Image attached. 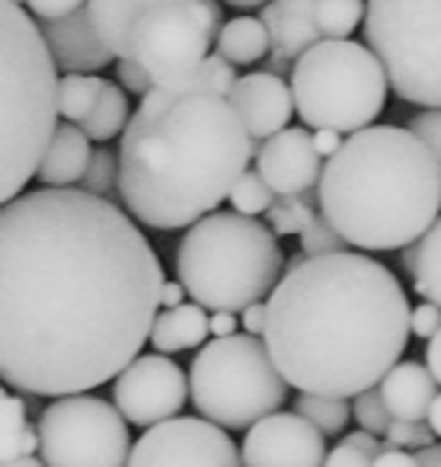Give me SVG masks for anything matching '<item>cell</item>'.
I'll list each match as a JSON object with an SVG mask.
<instances>
[{"label": "cell", "instance_id": "cell-1", "mask_svg": "<svg viewBox=\"0 0 441 467\" xmlns=\"http://www.w3.org/2000/svg\"><path fill=\"white\" fill-rule=\"evenodd\" d=\"M0 378L71 397L118 378L150 343L163 266L135 218L84 189H33L0 214Z\"/></svg>", "mask_w": 441, "mask_h": 467}, {"label": "cell", "instance_id": "cell-2", "mask_svg": "<svg viewBox=\"0 0 441 467\" xmlns=\"http://www.w3.org/2000/svg\"><path fill=\"white\" fill-rule=\"evenodd\" d=\"M266 305L262 339L301 394L349 400L377 388L413 337L400 279L349 250L288 269Z\"/></svg>", "mask_w": 441, "mask_h": 467}, {"label": "cell", "instance_id": "cell-3", "mask_svg": "<svg viewBox=\"0 0 441 467\" xmlns=\"http://www.w3.org/2000/svg\"><path fill=\"white\" fill-rule=\"evenodd\" d=\"M260 148L228 97L154 87L118 141V199L144 227H192L231 199Z\"/></svg>", "mask_w": 441, "mask_h": 467}, {"label": "cell", "instance_id": "cell-4", "mask_svg": "<svg viewBox=\"0 0 441 467\" xmlns=\"http://www.w3.org/2000/svg\"><path fill=\"white\" fill-rule=\"evenodd\" d=\"M320 212L349 247L403 250L441 218V167L409 129L368 125L345 138L320 176Z\"/></svg>", "mask_w": 441, "mask_h": 467}, {"label": "cell", "instance_id": "cell-5", "mask_svg": "<svg viewBox=\"0 0 441 467\" xmlns=\"http://www.w3.org/2000/svg\"><path fill=\"white\" fill-rule=\"evenodd\" d=\"M4 20V144H0V202L23 195L26 182L58 131V65L39 23L16 0H0Z\"/></svg>", "mask_w": 441, "mask_h": 467}, {"label": "cell", "instance_id": "cell-6", "mask_svg": "<svg viewBox=\"0 0 441 467\" xmlns=\"http://www.w3.org/2000/svg\"><path fill=\"white\" fill-rule=\"evenodd\" d=\"M288 266L272 227L237 212H211L186 227L176 250V279L208 311H243L282 282Z\"/></svg>", "mask_w": 441, "mask_h": 467}, {"label": "cell", "instance_id": "cell-7", "mask_svg": "<svg viewBox=\"0 0 441 467\" xmlns=\"http://www.w3.org/2000/svg\"><path fill=\"white\" fill-rule=\"evenodd\" d=\"M387 90V74L377 55L352 39L317 42L294 61L292 71L294 109L311 129L355 135L384 112Z\"/></svg>", "mask_w": 441, "mask_h": 467}, {"label": "cell", "instance_id": "cell-8", "mask_svg": "<svg viewBox=\"0 0 441 467\" xmlns=\"http://www.w3.org/2000/svg\"><path fill=\"white\" fill-rule=\"evenodd\" d=\"M189 384L199 416L218 422L220 429H253L260 420L279 413L292 388L266 339L250 333L201 346L189 368Z\"/></svg>", "mask_w": 441, "mask_h": 467}, {"label": "cell", "instance_id": "cell-9", "mask_svg": "<svg viewBox=\"0 0 441 467\" xmlns=\"http://www.w3.org/2000/svg\"><path fill=\"white\" fill-rule=\"evenodd\" d=\"M364 46L396 97L441 109V0H368Z\"/></svg>", "mask_w": 441, "mask_h": 467}, {"label": "cell", "instance_id": "cell-10", "mask_svg": "<svg viewBox=\"0 0 441 467\" xmlns=\"http://www.w3.org/2000/svg\"><path fill=\"white\" fill-rule=\"evenodd\" d=\"M39 458L46 467H128V420L103 397H55L39 416Z\"/></svg>", "mask_w": 441, "mask_h": 467}, {"label": "cell", "instance_id": "cell-11", "mask_svg": "<svg viewBox=\"0 0 441 467\" xmlns=\"http://www.w3.org/2000/svg\"><path fill=\"white\" fill-rule=\"evenodd\" d=\"M211 42L199 0L169 4L138 20L131 36V58L150 74L154 87H182L208 58Z\"/></svg>", "mask_w": 441, "mask_h": 467}, {"label": "cell", "instance_id": "cell-12", "mask_svg": "<svg viewBox=\"0 0 441 467\" xmlns=\"http://www.w3.org/2000/svg\"><path fill=\"white\" fill-rule=\"evenodd\" d=\"M128 467H243V454L218 422L205 416H173L135 441Z\"/></svg>", "mask_w": 441, "mask_h": 467}, {"label": "cell", "instance_id": "cell-13", "mask_svg": "<svg viewBox=\"0 0 441 467\" xmlns=\"http://www.w3.org/2000/svg\"><path fill=\"white\" fill-rule=\"evenodd\" d=\"M186 397H192L186 371L163 352L138 356L112 384V403L128 422L150 429L182 413Z\"/></svg>", "mask_w": 441, "mask_h": 467}, {"label": "cell", "instance_id": "cell-14", "mask_svg": "<svg viewBox=\"0 0 441 467\" xmlns=\"http://www.w3.org/2000/svg\"><path fill=\"white\" fill-rule=\"evenodd\" d=\"M243 467H323L326 435L298 413H272L247 429Z\"/></svg>", "mask_w": 441, "mask_h": 467}, {"label": "cell", "instance_id": "cell-15", "mask_svg": "<svg viewBox=\"0 0 441 467\" xmlns=\"http://www.w3.org/2000/svg\"><path fill=\"white\" fill-rule=\"evenodd\" d=\"M323 157L313 148V135L307 129H292L266 138L256 154V170L275 189V195H298L320 186Z\"/></svg>", "mask_w": 441, "mask_h": 467}, {"label": "cell", "instance_id": "cell-16", "mask_svg": "<svg viewBox=\"0 0 441 467\" xmlns=\"http://www.w3.org/2000/svg\"><path fill=\"white\" fill-rule=\"evenodd\" d=\"M228 99L256 141H266V138L285 131L292 116L298 112L294 109V93L288 78L272 71L243 74Z\"/></svg>", "mask_w": 441, "mask_h": 467}, {"label": "cell", "instance_id": "cell-17", "mask_svg": "<svg viewBox=\"0 0 441 467\" xmlns=\"http://www.w3.org/2000/svg\"><path fill=\"white\" fill-rule=\"evenodd\" d=\"M39 29L46 36L55 65L65 74H99L116 58L87 7H80L71 16H61V20H42Z\"/></svg>", "mask_w": 441, "mask_h": 467}, {"label": "cell", "instance_id": "cell-18", "mask_svg": "<svg viewBox=\"0 0 441 467\" xmlns=\"http://www.w3.org/2000/svg\"><path fill=\"white\" fill-rule=\"evenodd\" d=\"M313 7L317 0H272L260 10V20L272 36V52L285 55L288 61H298L307 48L323 42L313 23Z\"/></svg>", "mask_w": 441, "mask_h": 467}, {"label": "cell", "instance_id": "cell-19", "mask_svg": "<svg viewBox=\"0 0 441 467\" xmlns=\"http://www.w3.org/2000/svg\"><path fill=\"white\" fill-rule=\"evenodd\" d=\"M377 388H381L384 403H387L394 420L426 422L428 410L438 397V381L428 371V365L419 362H396Z\"/></svg>", "mask_w": 441, "mask_h": 467}, {"label": "cell", "instance_id": "cell-20", "mask_svg": "<svg viewBox=\"0 0 441 467\" xmlns=\"http://www.w3.org/2000/svg\"><path fill=\"white\" fill-rule=\"evenodd\" d=\"M90 161H93V148L87 131L74 122H61L52 144H48L46 157H42L36 180L48 189H71L74 182L84 180V173L90 170Z\"/></svg>", "mask_w": 441, "mask_h": 467}, {"label": "cell", "instance_id": "cell-21", "mask_svg": "<svg viewBox=\"0 0 441 467\" xmlns=\"http://www.w3.org/2000/svg\"><path fill=\"white\" fill-rule=\"evenodd\" d=\"M169 4H195V0H87L93 23L116 58H131V36L144 14Z\"/></svg>", "mask_w": 441, "mask_h": 467}, {"label": "cell", "instance_id": "cell-22", "mask_svg": "<svg viewBox=\"0 0 441 467\" xmlns=\"http://www.w3.org/2000/svg\"><path fill=\"white\" fill-rule=\"evenodd\" d=\"M208 337H211L208 307L189 301V305L169 307V311L157 314L154 330H150V346H154V352L173 356V352L195 349V346H201Z\"/></svg>", "mask_w": 441, "mask_h": 467}, {"label": "cell", "instance_id": "cell-23", "mask_svg": "<svg viewBox=\"0 0 441 467\" xmlns=\"http://www.w3.org/2000/svg\"><path fill=\"white\" fill-rule=\"evenodd\" d=\"M214 52L224 55L231 65L247 67L256 61H266L272 52V36H269L266 23L260 16H237V20L224 23L218 42H214Z\"/></svg>", "mask_w": 441, "mask_h": 467}, {"label": "cell", "instance_id": "cell-24", "mask_svg": "<svg viewBox=\"0 0 441 467\" xmlns=\"http://www.w3.org/2000/svg\"><path fill=\"white\" fill-rule=\"evenodd\" d=\"M39 451V429L29 426L26 403L20 394H10L4 390L0 397V461L29 458V454Z\"/></svg>", "mask_w": 441, "mask_h": 467}, {"label": "cell", "instance_id": "cell-25", "mask_svg": "<svg viewBox=\"0 0 441 467\" xmlns=\"http://www.w3.org/2000/svg\"><path fill=\"white\" fill-rule=\"evenodd\" d=\"M131 122V106H128V90H125L122 84H112V80H106L103 93H99L97 106H93L90 116L80 122V129L87 131V138L90 141H112V138H118L125 129H128Z\"/></svg>", "mask_w": 441, "mask_h": 467}, {"label": "cell", "instance_id": "cell-26", "mask_svg": "<svg viewBox=\"0 0 441 467\" xmlns=\"http://www.w3.org/2000/svg\"><path fill=\"white\" fill-rule=\"evenodd\" d=\"M317 208H320L317 189H307V192H298V195H279L275 205L266 212V224L272 227L275 237H294V234H301L311 224Z\"/></svg>", "mask_w": 441, "mask_h": 467}, {"label": "cell", "instance_id": "cell-27", "mask_svg": "<svg viewBox=\"0 0 441 467\" xmlns=\"http://www.w3.org/2000/svg\"><path fill=\"white\" fill-rule=\"evenodd\" d=\"M368 14V0H317L313 23L323 39H349Z\"/></svg>", "mask_w": 441, "mask_h": 467}, {"label": "cell", "instance_id": "cell-28", "mask_svg": "<svg viewBox=\"0 0 441 467\" xmlns=\"http://www.w3.org/2000/svg\"><path fill=\"white\" fill-rule=\"evenodd\" d=\"M294 413L304 416L307 422H313L326 439L345 432V426L352 420V407L345 403V397H323V394H298Z\"/></svg>", "mask_w": 441, "mask_h": 467}, {"label": "cell", "instance_id": "cell-29", "mask_svg": "<svg viewBox=\"0 0 441 467\" xmlns=\"http://www.w3.org/2000/svg\"><path fill=\"white\" fill-rule=\"evenodd\" d=\"M106 80L97 74H65L61 78V90H58V106L65 122H84L87 116L97 106L99 93H103Z\"/></svg>", "mask_w": 441, "mask_h": 467}, {"label": "cell", "instance_id": "cell-30", "mask_svg": "<svg viewBox=\"0 0 441 467\" xmlns=\"http://www.w3.org/2000/svg\"><path fill=\"white\" fill-rule=\"evenodd\" d=\"M415 295L441 307V218L426 231L419 241V266L413 275Z\"/></svg>", "mask_w": 441, "mask_h": 467}, {"label": "cell", "instance_id": "cell-31", "mask_svg": "<svg viewBox=\"0 0 441 467\" xmlns=\"http://www.w3.org/2000/svg\"><path fill=\"white\" fill-rule=\"evenodd\" d=\"M275 189L269 186L260 176V170H247V173L237 180V186L231 189V208L237 214H247V218H260L269 208L275 205Z\"/></svg>", "mask_w": 441, "mask_h": 467}, {"label": "cell", "instance_id": "cell-32", "mask_svg": "<svg viewBox=\"0 0 441 467\" xmlns=\"http://www.w3.org/2000/svg\"><path fill=\"white\" fill-rule=\"evenodd\" d=\"M118 154L112 148H97L93 150L90 170L80 180V189L99 199H112V192H118Z\"/></svg>", "mask_w": 441, "mask_h": 467}, {"label": "cell", "instance_id": "cell-33", "mask_svg": "<svg viewBox=\"0 0 441 467\" xmlns=\"http://www.w3.org/2000/svg\"><path fill=\"white\" fill-rule=\"evenodd\" d=\"M301 237V250H304L307 256H330V254H343L345 247H349V241H345L343 234L333 227V221L326 218L323 212H317L311 218V224L304 227V231L298 234Z\"/></svg>", "mask_w": 441, "mask_h": 467}, {"label": "cell", "instance_id": "cell-34", "mask_svg": "<svg viewBox=\"0 0 441 467\" xmlns=\"http://www.w3.org/2000/svg\"><path fill=\"white\" fill-rule=\"evenodd\" d=\"M237 65H231L224 55H208L205 61H201V67L192 74V80L189 84L192 87H201V90H211L218 93V97H231V90L237 87ZM186 87V84H182Z\"/></svg>", "mask_w": 441, "mask_h": 467}, {"label": "cell", "instance_id": "cell-35", "mask_svg": "<svg viewBox=\"0 0 441 467\" xmlns=\"http://www.w3.org/2000/svg\"><path fill=\"white\" fill-rule=\"evenodd\" d=\"M352 400H355V403H352V420H355L364 432L381 435V439H384V435H387V429H390V422H394V416H390L387 403H384L381 388L364 390V394L352 397Z\"/></svg>", "mask_w": 441, "mask_h": 467}, {"label": "cell", "instance_id": "cell-36", "mask_svg": "<svg viewBox=\"0 0 441 467\" xmlns=\"http://www.w3.org/2000/svg\"><path fill=\"white\" fill-rule=\"evenodd\" d=\"M435 439H438V435L432 432L428 422H413V420H394L387 435H384V441H387L390 448H403V451H415V454L432 448Z\"/></svg>", "mask_w": 441, "mask_h": 467}, {"label": "cell", "instance_id": "cell-37", "mask_svg": "<svg viewBox=\"0 0 441 467\" xmlns=\"http://www.w3.org/2000/svg\"><path fill=\"white\" fill-rule=\"evenodd\" d=\"M409 131L432 150V157L441 167V109H422L409 119Z\"/></svg>", "mask_w": 441, "mask_h": 467}, {"label": "cell", "instance_id": "cell-38", "mask_svg": "<svg viewBox=\"0 0 441 467\" xmlns=\"http://www.w3.org/2000/svg\"><path fill=\"white\" fill-rule=\"evenodd\" d=\"M116 80L131 93V97H141V99L154 90V80H150V74L144 71L135 58H118L116 61Z\"/></svg>", "mask_w": 441, "mask_h": 467}, {"label": "cell", "instance_id": "cell-39", "mask_svg": "<svg viewBox=\"0 0 441 467\" xmlns=\"http://www.w3.org/2000/svg\"><path fill=\"white\" fill-rule=\"evenodd\" d=\"M409 330H413L415 339L438 337V330H441V307L432 305V301H422V305H415L413 314H409Z\"/></svg>", "mask_w": 441, "mask_h": 467}, {"label": "cell", "instance_id": "cell-40", "mask_svg": "<svg viewBox=\"0 0 441 467\" xmlns=\"http://www.w3.org/2000/svg\"><path fill=\"white\" fill-rule=\"evenodd\" d=\"M39 20H61V16L77 14L80 7H87V0H16Z\"/></svg>", "mask_w": 441, "mask_h": 467}, {"label": "cell", "instance_id": "cell-41", "mask_svg": "<svg viewBox=\"0 0 441 467\" xmlns=\"http://www.w3.org/2000/svg\"><path fill=\"white\" fill-rule=\"evenodd\" d=\"M371 464H374V458H368L364 451H358V448L349 445V441H339V445L326 454L323 467H371Z\"/></svg>", "mask_w": 441, "mask_h": 467}, {"label": "cell", "instance_id": "cell-42", "mask_svg": "<svg viewBox=\"0 0 441 467\" xmlns=\"http://www.w3.org/2000/svg\"><path fill=\"white\" fill-rule=\"evenodd\" d=\"M266 320H269V305L266 301H256V305L241 311V330L250 333V337H266Z\"/></svg>", "mask_w": 441, "mask_h": 467}, {"label": "cell", "instance_id": "cell-43", "mask_svg": "<svg viewBox=\"0 0 441 467\" xmlns=\"http://www.w3.org/2000/svg\"><path fill=\"white\" fill-rule=\"evenodd\" d=\"M343 144H345L343 131H336V129H313V148H317V154L323 157V161L336 157L339 150H343Z\"/></svg>", "mask_w": 441, "mask_h": 467}, {"label": "cell", "instance_id": "cell-44", "mask_svg": "<svg viewBox=\"0 0 441 467\" xmlns=\"http://www.w3.org/2000/svg\"><path fill=\"white\" fill-rule=\"evenodd\" d=\"M371 467H422V464H419V454H409V451H403V448L387 445L381 454H377Z\"/></svg>", "mask_w": 441, "mask_h": 467}, {"label": "cell", "instance_id": "cell-45", "mask_svg": "<svg viewBox=\"0 0 441 467\" xmlns=\"http://www.w3.org/2000/svg\"><path fill=\"white\" fill-rule=\"evenodd\" d=\"M343 441H349V445H355L358 451H364L368 458H377V454L387 448V441L381 439V435H371V432H364V429H358V432H352V435H345Z\"/></svg>", "mask_w": 441, "mask_h": 467}, {"label": "cell", "instance_id": "cell-46", "mask_svg": "<svg viewBox=\"0 0 441 467\" xmlns=\"http://www.w3.org/2000/svg\"><path fill=\"white\" fill-rule=\"evenodd\" d=\"M199 10H201V20H205L208 33H211V39L218 42L220 29H224V16H220V4H218V0H199Z\"/></svg>", "mask_w": 441, "mask_h": 467}, {"label": "cell", "instance_id": "cell-47", "mask_svg": "<svg viewBox=\"0 0 441 467\" xmlns=\"http://www.w3.org/2000/svg\"><path fill=\"white\" fill-rule=\"evenodd\" d=\"M211 337H237V311H211Z\"/></svg>", "mask_w": 441, "mask_h": 467}, {"label": "cell", "instance_id": "cell-48", "mask_svg": "<svg viewBox=\"0 0 441 467\" xmlns=\"http://www.w3.org/2000/svg\"><path fill=\"white\" fill-rule=\"evenodd\" d=\"M186 285H182L179 279L176 282H163V288H160V307L163 311H169V307H179V305H186Z\"/></svg>", "mask_w": 441, "mask_h": 467}, {"label": "cell", "instance_id": "cell-49", "mask_svg": "<svg viewBox=\"0 0 441 467\" xmlns=\"http://www.w3.org/2000/svg\"><path fill=\"white\" fill-rule=\"evenodd\" d=\"M426 365H428V371H432V375H435V381L441 384V330H438V337L428 339Z\"/></svg>", "mask_w": 441, "mask_h": 467}, {"label": "cell", "instance_id": "cell-50", "mask_svg": "<svg viewBox=\"0 0 441 467\" xmlns=\"http://www.w3.org/2000/svg\"><path fill=\"white\" fill-rule=\"evenodd\" d=\"M262 71H272V74H282V78H285L288 71H294V61H288L285 55H279V52H269Z\"/></svg>", "mask_w": 441, "mask_h": 467}, {"label": "cell", "instance_id": "cell-51", "mask_svg": "<svg viewBox=\"0 0 441 467\" xmlns=\"http://www.w3.org/2000/svg\"><path fill=\"white\" fill-rule=\"evenodd\" d=\"M400 263H403V269L409 273V279H413V275H415V266H419V241L409 244V247H403V250H400Z\"/></svg>", "mask_w": 441, "mask_h": 467}, {"label": "cell", "instance_id": "cell-52", "mask_svg": "<svg viewBox=\"0 0 441 467\" xmlns=\"http://www.w3.org/2000/svg\"><path fill=\"white\" fill-rule=\"evenodd\" d=\"M228 7L234 10H243V14H250V10H262L266 4H272V0H224Z\"/></svg>", "mask_w": 441, "mask_h": 467}, {"label": "cell", "instance_id": "cell-53", "mask_svg": "<svg viewBox=\"0 0 441 467\" xmlns=\"http://www.w3.org/2000/svg\"><path fill=\"white\" fill-rule=\"evenodd\" d=\"M419 464L422 467H441V445H432L426 451H419Z\"/></svg>", "mask_w": 441, "mask_h": 467}, {"label": "cell", "instance_id": "cell-54", "mask_svg": "<svg viewBox=\"0 0 441 467\" xmlns=\"http://www.w3.org/2000/svg\"><path fill=\"white\" fill-rule=\"evenodd\" d=\"M428 426H432V432L441 439V394L435 397V403H432V410H428Z\"/></svg>", "mask_w": 441, "mask_h": 467}, {"label": "cell", "instance_id": "cell-55", "mask_svg": "<svg viewBox=\"0 0 441 467\" xmlns=\"http://www.w3.org/2000/svg\"><path fill=\"white\" fill-rule=\"evenodd\" d=\"M4 467H46V461L36 458V454H29V458H16V461H7Z\"/></svg>", "mask_w": 441, "mask_h": 467}, {"label": "cell", "instance_id": "cell-56", "mask_svg": "<svg viewBox=\"0 0 441 467\" xmlns=\"http://www.w3.org/2000/svg\"><path fill=\"white\" fill-rule=\"evenodd\" d=\"M307 260H311V256H307L304 250H298V254L288 256V266H285V269H298V266H304Z\"/></svg>", "mask_w": 441, "mask_h": 467}]
</instances>
